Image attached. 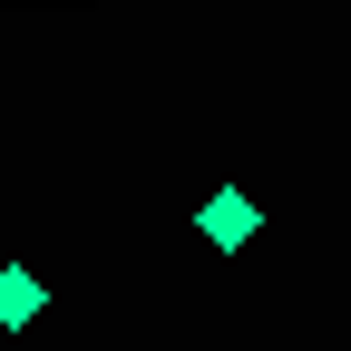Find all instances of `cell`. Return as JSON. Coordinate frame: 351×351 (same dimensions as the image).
<instances>
[{"instance_id":"1","label":"cell","mask_w":351,"mask_h":351,"mask_svg":"<svg viewBox=\"0 0 351 351\" xmlns=\"http://www.w3.org/2000/svg\"><path fill=\"white\" fill-rule=\"evenodd\" d=\"M195 225H205V244H225V254H234V244H244V234H254V225H263V215H254V205H244V195H234V186H225V195H215V205H205V215H195Z\"/></svg>"},{"instance_id":"2","label":"cell","mask_w":351,"mask_h":351,"mask_svg":"<svg viewBox=\"0 0 351 351\" xmlns=\"http://www.w3.org/2000/svg\"><path fill=\"white\" fill-rule=\"evenodd\" d=\"M29 313H39V274L10 263V274H0V322H29Z\"/></svg>"}]
</instances>
